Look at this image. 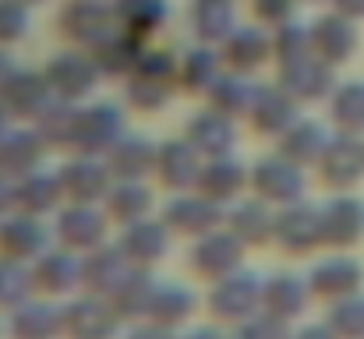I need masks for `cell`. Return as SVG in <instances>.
Segmentation results:
<instances>
[{
  "label": "cell",
  "mask_w": 364,
  "mask_h": 339,
  "mask_svg": "<svg viewBox=\"0 0 364 339\" xmlns=\"http://www.w3.org/2000/svg\"><path fill=\"white\" fill-rule=\"evenodd\" d=\"M364 269L350 258H329L322 262L315 272H311V290L318 297H329V301H343V297H354L361 290Z\"/></svg>",
  "instance_id": "obj_5"
},
{
  "label": "cell",
  "mask_w": 364,
  "mask_h": 339,
  "mask_svg": "<svg viewBox=\"0 0 364 339\" xmlns=\"http://www.w3.org/2000/svg\"><path fill=\"white\" fill-rule=\"evenodd\" d=\"M294 7H297V0H255V14H258L265 25H276V28L290 21Z\"/></svg>",
  "instance_id": "obj_20"
},
{
  "label": "cell",
  "mask_w": 364,
  "mask_h": 339,
  "mask_svg": "<svg viewBox=\"0 0 364 339\" xmlns=\"http://www.w3.org/2000/svg\"><path fill=\"white\" fill-rule=\"evenodd\" d=\"M114 18H117V28L127 36H145L152 28H159L163 14H166V4L163 0H114Z\"/></svg>",
  "instance_id": "obj_7"
},
{
  "label": "cell",
  "mask_w": 364,
  "mask_h": 339,
  "mask_svg": "<svg viewBox=\"0 0 364 339\" xmlns=\"http://www.w3.org/2000/svg\"><path fill=\"white\" fill-rule=\"evenodd\" d=\"M364 237V202L358 198H336L322 209V240L336 247H350Z\"/></svg>",
  "instance_id": "obj_4"
},
{
  "label": "cell",
  "mask_w": 364,
  "mask_h": 339,
  "mask_svg": "<svg viewBox=\"0 0 364 339\" xmlns=\"http://www.w3.org/2000/svg\"><path fill=\"white\" fill-rule=\"evenodd\" d=\"M68 223L78 226L75 233H68V240H71V244H92V240L100 237V230H103V226H100V220H96L92 212H85V209L71 212V216H68Z\"/></svg>",
  "instance_id": "obj_21"
},
{
  "label": "cell",
  "mask_w": 364,
  "mask_h": 339,
  "mask_svg": "<svg viewBox=\"0 0 364 339\" xmlns=\"http://www.w3.org/2000/svg\"><path fill=\"white\" fill-rule=\"evenodd\" d=\"M358 50V28H354V18L333 11V14H322L315 25H311V53L322 60V64H343L350 60Z\"/></svg>",
  "instance_id": "obj_1"
},
{
  "label": "cell",
  "mask_w": 364,
  "mask_h": 339,
  "mask_svg": "<svg viewBox=\"0 0 364 339\" xmlns=\"http://www.w3.org/2000/svg\"><path fill=\"white\" fill-rule=\"evenodd\" d=\"M333 333L340 339H364V297H343L333 311Z\"/></svg>",
  "instance_id": "obj_15"
},
{
  "label": "cell",
  "mask_w": 364,
  "mask_h": 339,
  "mask_svg": "<svg viewBox=\"0 0 364 339\" xmlns=\"http://www.w3.org/2000/svg\"><path fill=\"white\" fill-rule=\"evenodd\" d=\"M50 75H53V85H57V89H64V92H85V89H92L96 68H92V60L82 57V53H64V57L53 60Z\"/></svg>",
  "instance_id": "obj_10"
},
{
  "label": "cell",
  "mask_w": 364,
  "mask_h": 339,
  "mask_svg": "<svg viewBox=\"0 0 364 339\" xmlns=\"http://www.w3.org/2000/svg\"><path fill=\"white\" fill-rule=\"evenodd\" d=\"M198 339H223V336H213V333H205V336H198Z\"/></svg>",
  "instance_id": "obj_29"
},
{
  "label": "cell",
  "mask_w": 364,
  "mask_h": 339,
  "mask_svg": "<svg viewBox=\"0 0 364 339\" xmlns=\"http://www.w3.org/2000/svg\"><path fill=\"white\" fill-rule=\"evenodd\" d=\"M28 28V4L25 0H0V43L21 39Z\"/></svg>",
  "instance_id": "obj_17"
},
{
  "label": "cell",
  "mask_w": 364,
  "mask_h": 339,
  "mask_svg": "<svg viewBox=\"0 0 364 339\" xmlns=\"http://www.w3.org/2000/svg\"><path fill=\"white\" fill-rule=\"evenodd\" d=\"M191 25L205 39H227L234 25V0H195L191 4Z\"/></svg>",
  "instance_id": "obj_8"
},
{
  "label": "cell",
  "mask_w": 364,
  "mask_h": 339,
  "mask_svg": "<svg viewBox=\"0 0 364 339\" xmlns=\"http://www.w3.org/2000/svg\"><path fill=\"white\" fill-rule=\"evenodd\" d=\"M195 131H198V138H209L205 145H223V141H230V127H227V120H220V117H205V124L198 120Z\"/></svg>",
  "instance_id": "obj_23"
},
{
  "label": "cell",
  "mask_w": 364,
  "mask_h": 339,
  "mask_svg": "<svg viewBox=\"0 0 364 339\" xmlns=\"http://www.w3.org/2000/svg\"><path fill=\"white\" fill-rule=\"evenodd\" d=\"M269 50H272V43L258 28H234L227 36V57H234V64H241V68L262 64L269 57Z\"/></svg>",
  "instance_id": "obj_11"
},
{
  "label": "cell",
  "mask_w": 364,
  "mask_h": 339,
  "mask_svg": "<svg viewBox=\"0 0 364 339\" xmlns=\"http://www.w3.org/2000/svg\"><path fill=\"white\" fill-rule=\"evenodd\" d=\"M333 11L347 14V18H364V0H333Z\"/></svg>",
  "instance_id": "obj_26"
},
{
  "label": "cell",
  "mask_w": 364,
  "mask_h": 339,
  "mask_svg": "<svg viewBox=\"0 0 364 339\" xmlns=\"http://www.w3.org/2000/svg\"><path fill=\"white\" fill-rule=\"evenodd\" d=\"M318 163H322V177L333 188H354L364 177V141H358L354 134L336 138L326 145Z\"/></svg>",
  "instance_id": "obj_3"
},
{
  "label": "cell",
  "mask_w": 364,
  "mask_h": 339,
  "mask_svg": "<svg viewBox=\"0 0 364 339\" xmlns=\"http://www.w3.org/2000/svg\"><path fill=\"white\" fill-rule=\"evenodd\" d=\"M269 304L276 315H297L304 308V286L290 276H279L272 279V290H269Z\"/></svg>",
  "instance_id": "obj_16"
},
{
  "label": "cell",
  "mask_w": 364,
  "mask_h": 339,
  "mask_svg": "<svg viewBox=\"0 0 364 339\" xmlns=\"http://www.w3.org/2000/svg\"><path fill=\"white\" fill-rule=\"evenodd\" d=\"M301 339H340V336H336V333H333V325H329V329H308Z\"/></svg>",
  "instance_id": "obj_27"
},
{
  "label": "cell",
  "mask_w": 364,
  "mask_h": 339,
  "mask_svg": "<svg viewBox=\"0 0 364 339\" xmlns=\"http://www.w3.org/2000/svg\"><path fill=\"white\" fill-rule=\"evenodd\" d=\"M326 145H329V138H326V131L318 124H297L290 131V145L287 149H290V156L297 163H308V159H322Z\"/></svg>",
  "instance_id": "obj_14"
},
{
  "label": "cell",
  "mask_w": 364,
  "mask_h": 339,
  "mask_svg": "<svg viewBox=\"0 0 364 339\" xmlns=\"http://www.w3.org/2000/svg\"><path fill=\"white\" fill-rule=\"evenodd\" d=\"M75 43H103L114 28H117V18H114V7L103 4V0H71L57 21Z\"/></svg>",
  "instance_id": "obj_2"
},
{
  "label": "cell",
  "mask_w": 364,
  "mask_h": 339,
  "mask_svg": "<svg viewBox=\"0 0 364 339\" xmlns=\"http://www.w3.org/2000/svg\"><path fill=\"white\" fill-rule=\"evenodd\" d=\"M21 138H11V141H4V149H7V166L11 170H25V166H32V159H36V152H32V145H18Z\"/></svg>",
  "instance_id": "obj_24"
},
{
  "label": "cell",
  "mask_w": 364,
  "mask_h": 339,
  "mask_svg": "<svg viewBox=\"0 0 364 339\" xmlns=\"http://www.w3.org/2000/svg\"><path fill=\"white\" fill-rule=\"evenodd\" d=\"M78 131H85V138L92 134L100 145H107L110 138H117V117H114V110H107V107H103V110H92L75 120L71 134H78Z\"/></svg>",
  "instance_id": "obj_18"
},
{
  "label": "cell",
  "mask_w": 364,
  "mask_h": 339,
  "mask_svg": "<svg viewBox=\"0 0 364 339\" xmlns=\"http://www.w3.org/2000/svg\"><path fill=\"white\" fill-rule=\"evenodd\" d=\"M315 240H322V212H315V209H294L283 220V244L304 251Z\"/></svg>",
  "instance_id": "obj_13"
},
{
  "label": "cell",
  "mask_w": 364,
  "mask_h": 339,
  "mask_svg": "<svg viewBox=\"0 0 364 339\" xmlns=\"http://www.w3.org/2000/svg\"><path fill=\"white\" fill-rule=\"evenodd\" d=\"M333 117L347 134L364 131V82H347L336 99H333Z\"/></svg>",
  "instance_id": "obj_12"
},
{
  "label": "cell",
  "mask_w": 364,
  "mask_h": 339,
  "mask_svg": "<svg viewBox=\"0 0 364 339\" xmlns=\"http://www.w3.org/2000/svg\"><path fill=\"white\" fill-rule=\"evenodd\" d=\"M25 4H39V0H25Z\"/></svg>",
  "instance_id": "obj_30"
},
{
  "label": "cell",
  "mask_w": 364,
  "mask_h": 339,
  "mask_svg": "<svg viewBox=\"0 0 364 339\" xmlns=\"http://www.w3.org/2000/svg\"><path fill=\"white\" fill-rule=\"evenodd\" d=\"M283 82L290 85V92H294V96H304V99H311V96H326V92H329V85H333V68H329V64H322L315 53H308V57H301V60H290V64H287Z\"/></svg>",
  "instance_id": "obj_6"
},
{
  "label": "cell",
  "mask_w": 364,
  "mask_h": 339,
  "mask_svg": "<svg viewBox=\"0 0 364 339\" xmlns=\"http://www.w3.org/2000/svg\"><path fill=\"white\" fill-rule=\"evenodd\" d=\"M127 244H138L141 251H149V258H159V251H163V233L156 230V226H138L134 233H131V240Z\"/></svg>",
  "instance_id": "obj_22"
},
{
  "label": "cell",
  "mask_w": 364,
  "mask_h": 339,
  "mask_svg": "<svg viewBox=\"0 0 364 339\" xmlns=\"http://www.w3.org/2000/svg\"><path fill=\"white\" fill-rule=\"evenodd\" d=\"M198 220H205V209H202V202H181V205H177V226H181V230H191V226H198Z\"/></svg>",
  "instance_id": "obj_25"
},
{
  "label": "cell",
  "mask_w": 364,
  "mask_h": 339,
  "mask_svg": "<svg viewBox=\"0 0 364 339\" xmlns=\"http://www.w3.org/2000/svg\"><path fill=\"white\" fill-rule=\"evenodd\" d=\"M255 181H258V191H262L265 198H276V202H294V198L301 195V188H304L297 166L279 163V159L262 163V170H258Z\"/></svg>",
  "instance_id": "obj_9"
},
{
  "label": "cell",
  "mask_w": 364,
  "mask_h": 339,
  "mask_svg": "<svg viewBox=\"0 0 364 339\" xmlns=\"http://www.w3.org/2000/svg\"><path fill=\"white\" fill-rule=\"evenodd\" d=\"M14 75H11V68H7V60L0 57V89H7V82H11Z\"/></svg>",
  "instance_id": "obj_28"
},
{
  "label": "cell",
  "mask_w": 364,
  "mask_h": 339,
  "mask_svg": "<svg viewBox=\"0 0 364 339\" xmlns=\"http://www.w3.org/2000/svg\"><path fill=\"white\" fill-rule=\"evenodd\" d=\"M255 297H258V290L255 286H247V279H227V286H223V297L216 301L220 308H241V315L255 304Z\"/></svg>",
  "instance_id": "obj_19"
}]
</instances>
